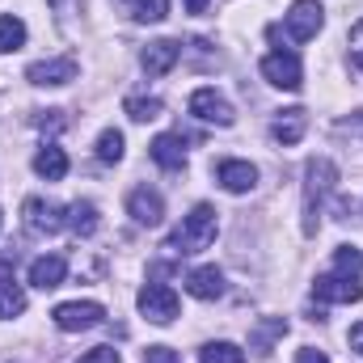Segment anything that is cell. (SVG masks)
Returning <instances> with one entry per match:
<instances>
[{
  "label": "cell",
  "instance_id": "d590c367",
  "mask_svg": "<svg viewBox=\"0 0 363 363\" xmlns=\"http://www.w3.org/2000/svg\"><path fill=\"white\" fill-rule=\"evenodd\" d=\"M0 228H4V216H0Z\"/></svg>",
  "mask_w": 363,
  "mask_h": 363
},
{
  "label": "cell",
  "instance_id": "d6a6232c",
  "mask_svg": "<svg viewBox=\"0 0 363 363\" xmlns=\"http://www.w3.org/2000/svg\"><path fill=\"white\" fill-rule=\"evenodd\" d=\"M342 131H351V135H363V110H359V114H351V118L342 123Z\"/></svg>",
  "mask_w": 363,
  "mask_h": 363
},
{
  "label": "cell",
  "instance_id": "ac0fdd59",
  "mask_svg": "<svg viewBox=\"0 0 363 363\" xmlns=\"http://www.w3.org/2000/svg\"><path fill=\"white\" fill-rule=\"evenodd\" d=\"M148 152H152V161H157L161 169H182V165H186V140H182V135H174V131L157 135Z\"/></svg>",
  "mask_w": 363,
  "mask_h": 363
},
{
  "label": "cell",
  "instance_id": "44dd1931",
  "mask_svg": "<svg viewBox=\"0 0 363 363\" xmlns=\"http://www.w3.org/2000/svg\"><path fill=\"white\" fill-rule=\"evenodd\" d=\"M97 224H101V220H97V207H93V203H72V207H68V228H72L77 237H93Z\"/></svg>",
  "mask_w": 363,
  "mask_h": 363
},
{
  "label": "cell",
  "instance_id": "484cf974",
  "mask_svg": "<svg viewBox=\"0 0 363 363\" xmlns=\"http://www.w3.org/2000/svg\"><path fill=\"white\" fill-rule=\"evenodd\" d=\"M334 271H338V274H351V279H363V250H355V245H342V250L334 254Z\"/></svg>",
  "mask_w": 363,
  "mask_h": 363
},
{
  "label": "cell",
  "instance_id": "d6986e66",
  "mask_svg": "<svg viewBox=\"0 0 363 363\" xmlns=\"http://www.w3.org/2000/svg\"><path fill=\"white\" fill-rule=\"evenodd\" d=\"M287 334V321L283 317H262L254 330H250V351H258V355H271L274 342Z\"/></svg>",
  "mask_w": 363,
  "mask_h": 363
},
{
  "label": "cell",
  "instance_id": "8fae6325",
  "mask_svg": "<svg viewBox=\"0 0 363 363\" xmlns=\"http://www.w3.org/2000/svg\"><path fill=\"white\" fill-rule=\"evenodd\" d=\"M127 216H131L140 228H157V224L165 220V199H161L157 190H148V186H135V190L127 194Z\"/></svg>",
  "mask_w": 363,
  "mask_h": 363
},
{
  "label": "cell",
  "instance_id": "f1b7e54d",
  "mask_svg": "<svg viewBox=\"0 0 363 363\" xmlns=\"http://www.w3.org/2000/svg\"><path fill=\"white\" fill-rule=\"evenodd\" d=\"M144 363H182V355L174 347H148L144 351Z\"/></svg>",
  "mask_w": 363,
  "mask_h": 363
},
{
  "label": "cell",
  "instance_id": "5bb4252c",
  "mask_svg": "<svg viewBox=\"0 0 363 363\" xmlns=\"http://www.w3.org/2000/svg\"><path fill=\"white\" fill-rule=\"evenodd\" d=\"M216 182L228 190V194H250L258 186V169L250 161H220L216 165Z\"/></svg>",
  "mask_w": 363,
  "mask_h": 363
},
{
  "label": "cell",
  "instance_id": "e0dca14e",
  "mask_svg": "<svg viewBox=\"0 0 363 363\" xmlns=\"http://www.w3.org/2000/svg\"><path fill=\"white\" fill-rule=\"evenodd\" d=\"M186 291L194 300H220L224 296V274L216 271V267H199V271L186 274Z\"/></svg>",
  "mask_w": 363,
  "mask_h": 363
},
{
  "label": "cell",
  "instance_id": "52a82bcc",
  "mask_svg": "<svg viewBox=\"0 0 363 363\" xmlns=\"http://www.w3.org/2000/svg\"><path fill=\"white\" fill-rule=\"evenodd\" d=\"M51 321H55L64 334H81V330H93V325L106 321V308H101L97 300H68V304H60V308L51 313Z\"/></svg>",
  "mask_w": 363,
  "mask_h": 363
},
{
  "label": "cell",
  "instance_id": "4fadbf2b",
  "mask_svg": "<svg viewBox=\"0 0 363 363\" xmlns=\"http://www.w3.org/2000/svg\"><path fill=\"white\" fill-rule=\"evenodd\" d=\"M178 60H182V43H174V38H157L140 51V64H144L148 77H165Z\"/></svg>",
  "mask_w": 363,
  "mask_h": 363
},
{
  "label": "cell",
  "instance_id": "cb8c5ba5",
  "mask_svg": "<svg viewBox=\"0 0 363 363\" xmlns=\"http://www.w3.org/2000/svg\"><path fill=\"white\" fill-rule=\"evenodd\" d=\"M93 152H97L101 165H118V161H123V131L106 127V131L97 135V148H93Z\"/></svg>",
  "mask_w": 363,
  "mask_h": 363
},
{
  "label": "cell",
  "instance_id": "ba28073f",
  "mask_svg": "<svg viewBox=\"0 0 363 363\" xmlns=\"http://www.w3.org/2000/svg\"><path fill=\"white\" fill-rule=\"evenodd\" d=\"M26 81L38 85V89H60V85H72L77 81V60L72 55H60V60H38L26 68Z\"/></svg>",
  "mask_w": 363,
  "mask_h": 363
},
{
  "label": "cell",
  "instance_id": "7402d4cb",
  "mask_svg": "<svg viewBox=\"0 0 363 363\" xmlns=\"http://www.w3.org/2000/svg\"><path fill=\"white\" fill-rule=\"evenodd\" d=\"M199 363H245V351L237 342H203Z\"/></svg>",
  "mask_w": 363,
  "mask_h": 363
},
{
  "label": "cell",
  "instance_id": "6da1fadb",
  "mask_svg": "<svg viewBox=\"0 0 363 363\" xmlns=\"http://www.w3.org/2000/svg\"><path fill=\"white\" fill-rule=\"evenodd\" d=\"M338 186V165L330 157H313L304 165V237H313L321 228V207Z\"/></svg>",
  "mask_w": 363,
  "mask_h": 363
},
{
  "label": "cell",
  "instance_id": "7c38bea8",
  "mask_svg": "<svg viewBox=\"0 0 363 363\" xmlns=\"http://www.w3.org/2000/svg\"><path fill=\"white\" fill-rule=\"evenodd\" d=\"M304 131H308V110H300V106L279 110V114L271 118V140H274V144H283V148L300 144V140H304Z\"/></svg>",
  "mask_w": 363,
  "mask_h": 363
},
{
  "label": "cell",
  "instance_id": "d4e9b609",
  "mask_svg": "<svg viewBox=\"0 0 363 363\" xmlns=\"http://www.w3.org/2000/svg\"><path fill=\"white\" fill-rule=\"evenodd\" d=\"M123 110H127L135 123H152V118H161V97H127Z\"/></svg>",
  "mask_w": 363,
  "mask_h": 363
},
{
  "label": "cell",
  "instance_id": "277c9868",
  "mask_svg": "<svg viewBox=\"0 0 363 363\" xmlns=\"http://www.w3.org/2000/svg\"><path fill=\"white\" fill-rule=\"evenodd\" d=\"M21 220H26V228H30L34 237H55V233L68 224L64 207H60V203H51V199H38V194L21 203Z\"/></svg>",
  "mask_w": 363,
  "mask_h": 363
},
{
  "label": "cell",
  "instance_id": "ffe728a7",
  "mask_svg": "<svg viewBox=\"0 0 363 363\" xmlns=\"http://www.w3.org/2000/svg\"><path fill=\"white\" fill-rule=\"evenodd\" d=\"M34 174L47 182H60L68 174V152L64 148H55V144H43L38 152H34Z\"/></svg>",
  "mask_w": 363,
  "mask_h": 363
},
{
  "label": "cell",
  "instance_id": "5b68a950",
  "mask_svg": "<svg viewBox=\"0 0 363 363\" xmlns=\"http://www.w3.org/2000/svg\"><path fill=\"white\" fill-rule=\"evenodd\" d=\"M262 77H267V85H274V89L296 93L304 85V64H300L296 51H271L262 60Z\"/></svg>",
  "mask_w": 363,
  "mask_h": 363
},
{
  "label": "cell",
  "instance_id": "4316f807",
  "mask_svg": "<svg viewBox=\"0 0 363 363\" xmlns=\"http://www.w3.org/2000/svg\"><path fill=\"white\" fill-rule=\"evenodd\" d=\"M131 17L135 21H165L169 17V0H135V9H131Z\"/></svg>",
  "mask_w": 363,
  "mask_h": 363
},
{
  "label": "cell",
  "instance_id": "e575fe53",
  "mask_svg": "<svg viewBox=\"0 0 363 363\" xmlns=\"http://www.w3.org/2000/svg\"><path fill=\"white\" fill-rule=\"evenodd\" d=\"M182 4H186V13H203L207 9V0H182Z\"/></svg>",
  "mask_w": 363,
  "mask_h": 363
},
{
  "label": "cell",
  "instance_id": "83f0119b",
  "mask_svg": "<svg viewBox=\"0 0 363 363\" xmlns=\"http://www.w3.org/2000/svg\"><path fill=\"white\" fill-rule=\"evenodd\" d=\"M77 363H123V359H118V351H114V347H93V351H85Z\"/></svg>",
  "mask_w": 363,
  "mask_h": 363
},
{
  "label": "cell",
  "instance_id": "836d02e7",
  "mask_svg": "<svg viewBox=\"0 0 363 363\" xmlns=\"http://www.w3.org/2000/svg\"><path fill=\"white\" fill-rule=\"evenodd\" d=\"M351 351H359V355H363V321L351 330Z\"/></svg>",
  "mask_w": 363,
  "mask_h": 363
},
{
  "label": "cell",
  "instance_id": "4dcf8cb0",
  "mask_svg": "<svg viewBox=\"0 0 363 363\" xmlns=\"http://www.w3.org/2000/svg\"><path fill=\"white\" fill-rule=\"evenodd\" d=\"M296 363H330V359H325V351H313V347H304V351H296Z\"/></svg>",
  "mask_w": 363,
  "mask_h": 363
},
{
  "label": "cell",
  "instance_id": "9c48e42d",
  "mask_svg": "<svg viewBox=\"0 0 363 363\" xmlns=\"http://www.w3.org/2000/svg\"><path fill=\"white\" fill-rule=\"evenodd\" d=\"M313 296L321 304H355V300H363V287H359V279H351V274L325 271V274H317Z\"/></svg>",
  "mask_w": 363,
  "mask_h": 363
},
{
  "label": "cell",
  "instance_id": "8992f818",
  "mask_svg": "<svg viewBox=\"0 0 363 363\" xmlns=\"http://www.w3.org/2000/svg\"><path fill=\"white\" fill-rule=\"evenodd\" d=\"M283 26H287V38H291V43H308V38H317V30L325 26V9H321L317 0H291Z\"/></svg>",
  "mask_w": 363,
  "mask_h": 363
},
{
  "label": "cell",
  "instance_id": "603a6c76",
  "mask_svg": "<svg viewBox=\"0 0 363 363\" xmlns=\"http://www.w3.org/2000/svg\"><path fill=\"white\" fill-rule=\"evenodd\" d=\"M17 47H26V21L13 13H0V55L17 51Z\"/></svg>",
  "mask_w": 363,
  "mask_h": 363
},
{
  "label": "cell",
  "instance_id": "30bf717a",
  "mask_svg": "<svg viewBox=\"0 0 363 363\" xmlns=\"http://www.w3.org/2000/svg\"><path fill=\"white\" fill-rule=\"evenodd\" d=\"M190 114L203 118V123H216V127H233L237 123V110L228 106V97L216 89H194L190 93Z\"/></svg>",
  "mask_w": 363,
  "mask_h": 363
},
{
  "label": "cell",
  "instance_id": "2e32d148",
  "mask_svg": "<svg viewBox=\"0 0 363 363\" xmlns=\"http://www.w3.org/2000/svg\"><path fill=\"white\" fill-rule=\"evenodd\" d=\"M26 313V291L13 283V267L0 262V321H13Z\"/></svg>",
  "mask_w": 363,
  "mask_h": 363
},
{
  "label": "cell",
  "instance_id": "9a60e30c",
  "mask_svg": "<svg viewBox=\"0 0 363 363\" xmlns=\"http://www.w3.org/2000/svg\"><path fill=\"white\" fill-rule=\"evenodd\" d=\"M64 274H68L64 254H43V258H34V262H30V283H34L38 291L60 287V283H64Z\"/></svg>",
  "mask_w": 363,
  "mask_h": 363
},
{
  "label": "cell",
  "instance_id": "1f68e13d",
  "mask_svg": "<svg viewBox=\"0 0 363 363\" xmlns=\"http://www.w3.org/2000/svg\"><path fill=\"white\" fill-rule=\"evenodd\" d=\"M51 4L60 9V17H68V13H81V4H85V0H51Z\"/></svg>",
  "mask_w": 363,
  "mask_h": 363
},
{
  "label": "cell",
  "instance_id": "f546056e",
  "mask_svg": "<svg viewBox=\"0 0 363 363\" xmlns=\"http://www.w3.org/2000/svg\"><path fill=\"white\" fill-rule=\"evenodd\" d=\"M351 60H355V68L363 72V17L351 26Z\"/></svg>",
  "mask_w": 363,
  "mask_h": 363
},
{
  "label": "cell",
  "instance_id": "3957f363",
  "mask_svg": "<svg viewBox=\"0 0 363 363\" xmlns=\"http://www.w3.org/2000/svg\"><path fill=\"white\" fill-rule=\"evenodd\" d=\"M135 304H140V313L152 321V325H169L174 317H178V291L174 287H165V283H144L140 287V296H135Z\"/></svg>",
  "mask_w": 363,
  "mask_h": 363
},
{
  "label": "cell",
  "instance_id": "7a4b0ae2",
  "mask_svg": "<svg viewBox=\"0 0 363 363\" xmlns=\"http://www.w3.org/2000/svg\"><path fill=\"white\" fill-rule=\"evenodd\" d=\"M216 233H220L216 207L199 203V207H194V211L178 224V228H174V237L165 241V250H169V254H178V258H186V254H203V250L216 241Z\"/></svg>",
  "mask_w": 363,
  "mask_h": 363
}]
</instances>
